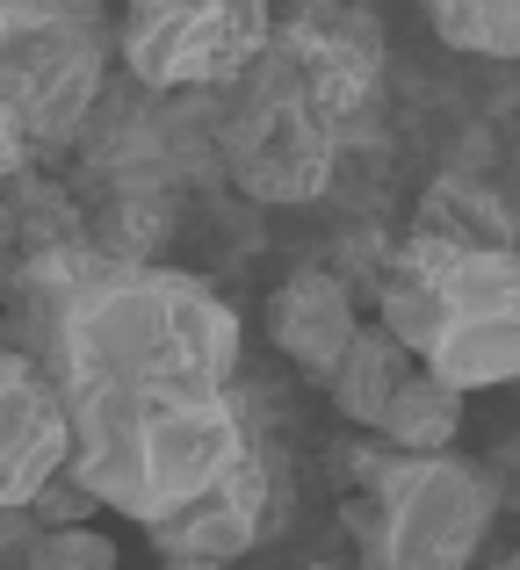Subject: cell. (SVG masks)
<instances>
[{"instance_id":"1","label":"cell","mask_w":520,"mask_h":570,"mask_svg":"<svg viewBox=\"0 0 520 570\" xmlns=\"http://www.w3.org/2000/svg\"><path fill=\"white\" fill-rule=\"evenodd\" d=\"M8 340L66 412V476L159 557L225 570L261 542L275 470L239 404V311L188 267L58 246L14 275Z\"/></svg>"},{"instance_id":"2","label":"cell","mask_w":520,"mask_h":570,"mask_svg":"<svg viewBox=\"0 0 520 570\" xmlns=\"http://www.w3.org/2000/svg\"><path fill=\"white\" fill-rule=\"evenodd\" d=\"M383 87V22L369 8L304 0V8H267V43L254 66L225 87L217 145L225 167L254 203L290 209L318 203L340 174L354 116Z\"/></svg>"},{"instance_id":"3","label":"cell","mask_w":520,"mask_h":570,"mask_svg":"<svg viewBox=\"0 0 520 570\" xmlns=\"http://www.w3.org/2000/svg\"><path fill=\"white\" fill-rule=\"evenodd\" d=\"M369 296L376 325L455 397L520 376V261L398 238Z\"/></svg>"},{"instance_id":"4","label":"cell","mask_w":520,"mask_h":570,"mask_svg":"<svg viewBox=\"0 0 520 570\" xmlns=\"http://www.w3.org/2000/svg\"><path fill=\"white\" fill-rule=\"evenodd\" d=\"M333 484L347 491L340 520L354 534V570H470L492 528V484L463 455H398L362 433L333 455Z\"/></svg>"},{"instance_id":"5","label":"cell","mask_w":520,"mask_h":570,"mask_svg":"<svg viewBox=\"0 0 520 570\" xmlns=\"http://www.w3.org/2000/svg\"><path fill=\"white\" fill-rule=\"evenodd\" d=\"M109 8L95 0H0V181L43 174L109 80Z\"/></svg>"},{"instance_id":"6","label":"cell","mask_w":520,"mask_h":570,"mask_svg":"<svg viewBox=\"0 0 520 570\" xmlns=\"http://www.w3.org/2000/svg\"><path fill=\"white\" fill-rule=\"evenodd\" d=\"M116 58L130 80L159 87H232L267 43L261 0H138L116 14Z\"/></svg>"},{"instance_id":"7","label":"cell","mask_w":520,"mask_h":570,"mask_svg":"<svg viewBox=\"0 0 520 570\" xmlns=\"http://www.w3.org/2000/svg\"><path fill=\"white\" fill-rule=\"evenodd\" d=\"M66 470V412L22 347L0 354V505H29Z\"/></svg>"},{"instance_id":"8","label":"cell","mask_w":520,"mask_h":570,"mask_svg":"<svg viewBox=\"0 0 520 570\" xmlns=\"http://www.w3.org/2000/svg\"><path fill=\"white\" fill-rule=\"evenodd\" d=\"M354 325H362V304H354V289L340 275H325V267H304V275H290L267 296V340H275L311 383H325V368L340 362Z\"/></svg>"},{"instance_id":"9","label":"cell","mask_w":520,"mask_h":570,"mask_svg":"<svg viewBox=\"0 0 520 570\" xmlns=\"http://www.w3.org/2000/svg\"><path fill=\"white\" fill-rule=\"evenodd\" d=\"M58 246H87V209L72 203L51 174H14L0 181V304H8L14 275H22L37 253Z\"/></svg>"},{"instance_id":"10","label":"cell","mask_w":520,"mask_h":570,"mask_svg":"<svg viewBox=\"0 0 520 570\" xmlns=\"http://www.w3.org/2000/svg\"><path fill=\"white\" fill-rule=\"evenodd\" d=\"M405 238L455 246V253H499V261H520V232H513L507 195H492L484 181H470V174H441V181L420 195Z\"/></svg>"},{"instance_id":"11","label":"cell","mask_w":520,"mask_h":570,"mask_svg":"<svg viewBox=\"0 0 520 570\" xmlns=\"http://www.w3.org/2000/svg\"><path fill=\"white\" fill-rule=\"evenodd\" d=\"M412 368H420V362H412V354L398 347L376 318H362V325H354V340L340 347V362L325 368V397H333L340 419H354L362 433H376L383 404L398 397V383H405Z\"/></svg>"},{"instance_id":"12","label":"cell","mask_w":520,"mask_h":570,"mask_svg":"<svg viewBox=\"0 0 520 570\" xmlns=\"http://www.w3.org/2000/svg\"><path fill=\"white\" fill-rule=\"evenodd\" d=\"M455 426H463V397L449 383H434L426 368H412L398 383V397L383 404L376 441H391L398 455H441V448H455Z\"/></svg>"},{"instance_id":"13","label":"cell","mask_w":520,"mask_h":570,"mask_svg":"<svg viewBox=\"0 0 520 570\" xmlns=\"http://www.w3.org/2000/svg\"><path fill=\"white\" fill-rule=\"evenodd\" d=\"M426 22L449 51H470V58L520 51V8H507V0H441V8H426Z\"/></svg>"},{"instance_id":"14","label":"cell","mask_w":520,"mask_h":570,"mask_svg":"<svg viewBox=\"0 0 520 570\" xmlns=\"http://www.w3.org/2000/svg\"><path fill=\"white\" fill-rule=\"evenodd\" d=\"M29 570H116V542L87 520V528H43L29 549Z\"/></svg>"},{"instance_id":"15","label":"cell","mask_w":520,"mask_h":570,"mask_svg":"<svg viewBox=\"0 0 520 570\" xmlns=\"http://www.w3.org/2000/svg\"><path fill=\"white\" fill-rule=\"evenodd\" d=\"M29 513H37V520H43V528H87V520H95V513H101V505H95V499H87V491H80V484H72V476H66V470H58V476H51V484H43V491H37V499H29Z\"/></svg>"},{"instance_id":"16","label":"cell","mask_w":520,"mask_h":570,"mask_svg":"<svg viewBox=\"0 0 520 570\" xmlns=\"http://www.w3.org/2000/svg\"><path fill=\"white\" fill-rule=\"evenodd\" d=\"M37 542H43V520L29 505H0V570H29Z\"/></svg>"},{"instance_id":"17","label":"cell","mask_w":520,"mask_h":570,"mask_svg":"<svg viewBox=\"0 0 520 570\" xmlns=\"http://www.w3.org/2000/svg\"><path fill=\"white\" fill-rule=\"evenodd\" d=\"M159 570H217V563H196V557H159Z\"/></svg>"},{"instance_id":"18","label":"cell","mask_w":520,"mask_h":570,"mask_svg":"<svg viewBox=\"0 0 520 570\" xmlns=\"http://www.w3.org/2000/svg\"><path fill=\"white\" fill-rule=\"evenodd\" d=\"M492 570H520V563H513V557H507V563H492Z\"/></svg>"},{"instance_id":"19","label":"cell","mask_w":520,"mask_h":570,"mask_svg":"<svg viewBox=\"0 0 520 570\" xmlns=\"http://www.w3.org/2000/svg\"><path fill=\"white\" fill-rule=\"evenodd\" d=\"M311 570H333V563H311Z\"/></svg>"}]
</instances>
